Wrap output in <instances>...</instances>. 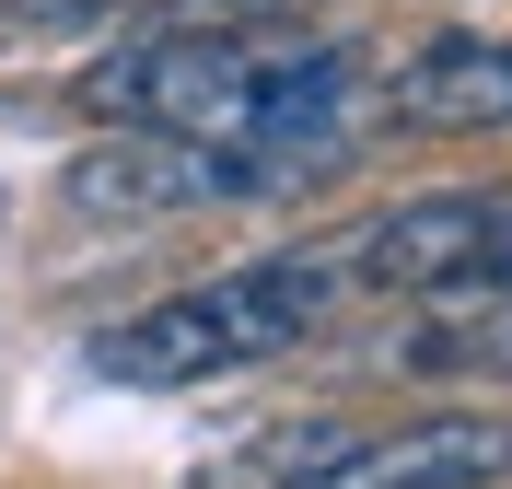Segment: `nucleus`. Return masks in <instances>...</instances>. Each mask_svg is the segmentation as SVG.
<instances>
[{
	"mask_svg": "<svg viewBox=\"0 0 512 489\" xmlns=\"http://www.w3.org/2000/svg\"><path fill=\"white\" fill-rule=\"evenodd\" d=\"M350 280H338V245H280V257H233L187 292L140 303L94 338V373L105 385H222V373H256V361H291L338 326Z\"/></svg>",
	"mask_w": 512,
	"mask_h": 489,
	"instance_id": "nucleus-2",
	"label": "nucleus"
},
{
	"mask_svg": "<svg viewBox=\"0 0 512 489\" xmlns=\"http://www.w3.org/2000/svg\"><path fill=\"white\" fill-rule=\"evenodd\" d=\"M280 489H512L501 408H419L384 431H303Z\"/></svg>",
	"mask_w": 512,
	"mask_h": 489,
	"instance_id": "nucleus-4",
	"label": "nucleus"
},
{
	"mask_svg": "<svg viewBox=\"0 0 512 489\" xmlns=\"http://www.w3.org/2000/svg\"><path fill=\"white\" fill-rule=\"evenodd\" d=\"M361 94L373 59L350 35L303 24H128L94 70L82 105L128 140H187V152H233L268 187H315L361 140Z\"/></svg>",
	"mask_w": 512,
	"mask_h": 489,
	"instance_id": "nucleus-1",
	"label": "nucleus"
},
{
	"mask_svg": "<svg viewBox=\"0 0 512 489\" xmlns=\"http://www.w3.org/2000/svg\"><path fill=\"white\" fill-rule=\"evenodd\" d=\"M419 373H478V385H512V303H489L478 326H454V338H431V350H408Z\"/></svg>",
	"mask_w": 512,
	"mask_h": 489,
	"instance_id": "nucleus-6",
	"label": "nucleus"
},
{
	"mask_svg": "<svg viewBox=\"0 0 512 489\" xmlns=\"http://www.w3.org/2000/svg\"><path fill=\"white\" fill-rule=\"evenodd\" d=\"M350 292H408V303H489L512 292V175L501 187H419L338 233Z\"/></svg>",
	"mask_w": 512,
	"mask_h": 489,
	"instance_id": "nucleus-3",
	"label": "nucleus"
},
{
	"mask_svg": "<svg viewBox=\"0 0 512 489\" xmlns=\"http://www.w3.org/2000/svg\"><path fill=\"white\" fill-rule=\"evenodd\" d=\"M373 117L384 129H419V140H501L512 129V35L501 24L419 35L408 59L373 82Z\"/></svg>",
	"mask_w": 512,
	"mask_h": 489,
	"instance_id": "nucleus-5",
	"label": "nucleus"
},
{
	"mask_svg": "<svg viewBox=\"0 0 512 489\" xmlns=\"http://www.w3.org/2000/svg\"><path fill=\"white\" fill-rule=\"evenodd\" d=\"M466 12H489V0H466Z\"/></svg>",
	"mask_w": 512,
	"mask_h": 489,
	"instance_id": "nucleus-7",
	"label": "nucleus"
}]
</instances>
